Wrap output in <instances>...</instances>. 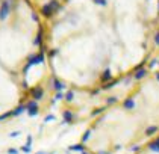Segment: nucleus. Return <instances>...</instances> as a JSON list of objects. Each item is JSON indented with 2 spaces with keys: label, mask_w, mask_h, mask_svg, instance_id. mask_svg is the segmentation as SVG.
<instances>
[{
  "label": "nucleus",
  "mask_w": 159,
  "mask_h": 154,
  "mask_svg": "<svg viewBox=\"0 0 159 154\" xmlns=\"http://www.w3.org/2000/svg\"><path fill=\"white\" fill-rule=\"evenodd\" d=\"M46 26V56L62 112L85 122L159 64V0L126 11L121 0L61 2Z\"/></svg>",
  "instance_id": "obj_1"
},
{
  "label": "nucleus",
  "mask_w": 159,
  "mask_h": 154,
  "mask_svg": "<svg viewBox=\"0 0 159 154\" xmlns=\"http://www.w3.org/2000/svg\"><path fill=\"white\" fill-rule=\"evenodd\" d=\"M159 134V64L134 79L85 121V154H132Z\"/></svg>",
  "instance_id": "obj_2"
},
{
  "label": "nucleus",
  "mask_w": 159,
  "mask_h": 154,
  "mask_svg": "<svg viewBox=\"0 0 159 154\" xmlns=\"http://www.w3.org/2000/svg\"><path fill=\"white\" fill-rule=\"evenodd\" d=\"M132 154H159V134L152 139L150 142H147L146 145H143L141 148H138L136 151Z\"/></svg>",
  "instance_id": "obj_3"
}]
</instances>
